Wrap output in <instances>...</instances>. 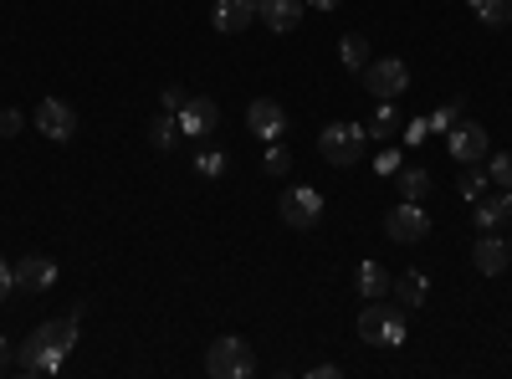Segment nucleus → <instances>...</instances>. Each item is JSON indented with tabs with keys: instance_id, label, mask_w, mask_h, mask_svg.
<instances>
[{
	"instance_id": "1",
	"label": "nucleus",
	"mask_w": 512,
	"mask_h": 379,
	"mask_svg": "<svg viewBox=\"0 0 512 379\" xmlns=\"http://www.w3.org/2000/svg\"><path fill=\"white\" fill-rule=\"evenodd\" d=\"M359 339L374 344V349H400V344L410 339V308H405L400 298H395V303H384V298L364 303V313H359Z\"/></svg>"
},
{
	"instance_id": "2",
	"label": "nucleus",
	"mask_w": 512,
	"mask_h": 379,
	"mask_svg": "<svg viewBox=\"0 0 512 379\" xmlns=\"http://www.w3.org/2000/svg\"><path fill=\"white\" fill-rule=\"evenodd\" d=\"M364 149H369V129L364 123H328V129L318 134V154L333 164V170H349V164H359L364 159Z\"/></svg>"
},
{
	"instance_id": "3",
	"label": "nucleus",
	"mask_w": 512,
	"mask_h": 379,
	"mask_svg": "<svg viewBox=\"0 0 512 379\" xmlns=\"http://www.w3.org/2000/svg\"><path fill=\"white\" fill-rule=\"evenodd\" d=\"M205 369L216 374V379H246L256 374V354L246 339H236V333H226V339H216L205 349Z\"/></svg>"
},
{
	"instance_id": "4",
	"label": "nucleus",
	"mask_w": 512,
	"mask_h": 379,
	"mask_svg": "<svg viewBox=\"0 0 512 379\" xmlns=\"http://www.w3.org/2000/svg\"><path fill=\"white\" fill-rule=\"evenodd\" d=\"M359 77H364V88H369L374 98H384V103H395V98L410 88V67H405L400 57H369V67H364Z\"/></svg>"
},
{
	"instance_id": "5",
	"label": "nucleus",
	"mask_w": 512,
	"mask_h": 379,
	"mask_svg": "<svg viewBox=\"0 0 512 379\" xmlns=\"http://www.w3.org/2000/svg\"><path fill=\"white\" fill-rule=\"evenodd\" d=\"M62 359H67V354L47 339V333H41V323L16 344V369H21V374H57Z\"/></svg>"
},
{
	"instance_id": "6",
	"label": "nucleus",
	"mask_w": 512,
	"mask_h": 379,
	"mask_svg": "<svg viewBox=\"0 0 512 379\" xmlns=\"http://www.w3.org/2000/svg\"><path fill=\"white\" fill-rule=\"evenodd\" d=\"M277 216H282L287 226H297V231H308V226L323 221V195H318L313 185H287L282 200H277Z\"/></svg>"
},
{
	"instance_id": "7",
	"label": "nucleus",
	"mask_w": 512,
	"mask_h": 379,
	"mask_svg": "<svg viewBox=\"0 0 512 379\" xmlns=\"http://www.w3.org/2000/svg\"><path fill=\"white\" fill-rule=\"evenodd\" d=\"M384 236L400 241V246H415V241L431 236V216L420 210V200H400L390 216H384Z\"/></svg>"
},
{
	"instance_id": "8",
	"label": "nucleus",
	"mask_w": 512,
	"mask_h": 379,
	"mask_svg": "<svg viewBox=\"0 0 512 379\" xmlns=\"http://www.w3.org/2000/svg\"><path fill=\"white\" fill-rule=\"evenodd\" d=\"M36 129L47 134L52 144H67V139L77 134V108L62 103V98H41V103H36Z\"/></svg>"
},
{
	"instance_id": "9",
	"label": "nucleus",
	"mask_w": 512,
	"mask_h": 379,
	"mask_svg": "<svg viewBox=\"0 0 512 379\" xmlns=\"http://www.w3.org/2000/svg\"><path fill=\"white\" fill-rule=\"evenodd\" d=\"M446 149H451L456 164H482L492 154V139H487L482 123H456V129L446 134Z\"/></svg>"
},
{
	"instance_id": "10",
	"label": "nucleus",
	"mask_w": 512,
	"mask_h": 379,
	"mask_svg": "<svg viewBox=\"0 0 512 379\" xmlns=\"http://www.w3.org/2000/svg\"><path fill=\"white\" fill-rule=\"evenodd\" d=\"M246 129L256 134V139H282L287 134V108L277 103V98H256L251 108H246Z\"/></svg>"
},
{
	"instance_id": "11",
	"label": "nucleus",
	"mask_w": 512,
	"mask_h": 379,
	"mask_svg": "<svg viewBox=\"0 0 512 379\" xmlns=\"http://www.w3.org/2000/svg\"><path fill=\"white\" fill-rule=\"evenodd\" d=\"M221 123V108H216V98H190L185 108H180V134L185 139H205L210 129Z\"/></svg>"
},
{
	"instance_id": "12",
	"label": "nucleus",
	"mask_w": 512,
	"mask_h": 379,
	"mask_svg": "<svg viewBox=\"0 0 512 379\" xmlns=\"http://www.w3.org/2000/svg\"><path fill=\"white\" fill-rule=\"evenodd\" d=\"M52 282H57V262H52V257L31 251V257L16 262V287H21V292H47Z\"/></svg>"
},
{
	"instance_id": "13",
	"label": "nucleus",
	"mask_w": 512,
	"mask_h": 379,
	"mask_svg": "<svg viewBox=\"0 0 512 379\" xmlns=\"http://www.w3.org/2000/svg\"><path fill=\"white\" fill-rule=\"evenodd\" d=\"M210 21H216V31L236 36L256 21V0H216V11H210Z\"/></svg>"
},
{
	"instance_id": "14",
	"label": "nucleus",
	"mask_w": 512,
	"mask_h": 379,
	"mask_svg": "<svg viewBox=\"0 0 512 379\" xmlns=\"http://www.w3.org/2000/svg\"><path fill=\"white\" fill-rule=\"evenodd\" d=\"M507 257H512V246H507V241H497L492 231H482V241L472 246V262H477V272H482V277H502Z\"/></svg>"
},
{
	"instance_id": "15",
	"label": "nucleus",
	"mask_w": 512,
	"mask_h": 379,
	"mask_svg": "<svg viewBox=\"0 0 512 379\" xmlns=\"http://www.w3.org/2000/svg\"><path fill=\"white\" fill-rule=\"evenodd\" d=\"M303 6H308V0H256V16H262L272 31H297Z\"/></svg>"
},
{
	"instance_id": "16",
	"label": "nucleus",
	"mask_w": 512,
	"mask_h": 379,
	"mask_svg": "<svg viewBox=\"0 0 512 379\" xmlns=\"http://www.w3.org/2000/svg\"><path fill=\"white\" fill-rule=\"evenodd\" d=\"M354 287H359L364 303H374V298H390L395 277L384 272V262H359V267H354Z\"/></svg>"
},
{
	"instance_id": "17",
	"label": "nucleus",
	"mask_w": 512,
	"mask_h": 379,
	"mask_svg": "<svg viewBox=\"0 0 512 379\" xmlns=\"http://www.w3.org/2000/svg\"><path fill=\"white\" fill-rule=\"evenodd\" d=\"M507 216H512V190H497V195H482L477 200V221L472 226L477 231H497Z\"/></svg>"
},
{
	"instance_id": "18",
	"label": "nucleus",
	"mask_w": 512,
	"mask_h": 379,
	"mask_svg": "<svg viewBox=\"0 0 512 379\" xmlns=\"http://www.w3.org/2000/svg\"><path fill=\"white\" fill-rule=\"evenodd\" d=\"M390 292H395V298H400V303H405V308H420V303H425V298H431V277H425V272H420V267H415V272H400V277H395V287H390Z\"/></svg>"
},
{
	"instance_id": "19",
	"label": "nucleus",
	"mask_w": 512,
	"mask_h": 379,
	"mask_svg": "<svg viewBox=\"0 0 512 379\" xmlns=\"http://www.w3.org/2000/svg\"><path fill=\"white\" fill-rule=\"evenodd\" d=\"M180 139H185V134H180V118H175V113H159V118L149 123V144H154L159 154H169Z\"/></svg>"
},
{
	"instance_id": "20",
	"label": "nucleus",
	"mask_w": 512,
	"mask_h": 379,
	"mask_svg": "<svg viewBox=\"0 0 512 379\" xmlns=\"http://www.w3.org/2000/svg\"><path fill=\"white\" fill-rule=\"evenodd\" d=\"M364 129H369V139H395V134L405 129V118H400V108H395V103H379V113L364 123Z\"/></svg>"
},
{
	"instance_id": "21",
	"label": "nucleus",
	"mask_w": 512,
	"mask_h": 379,
	"mask_svg": "<svg viewBox=\"0 0 512 379\" xmlns=\"http://www.w3.org/2000/svg\"><path fill=\"white\" fill-rule=\"evenodd\" d=\"M369 57H374V52H369V41H364L359 31L338 41V62H344L349 72H364V67H369Z\"/></svg>"
},
{
	"instance_id": "22",
	"label": "nucleus",
	"mask_w": 512,
	"mask_h": 379,
	"mask_svg": "<svg viewBox=\"0 0 512 379\" xmlns=\"http://www.w3.org/2000/svg\"><path fill=\"white\" fill-rule=\"evenodd\" d=\"M395 185H400V200H425V190H431V175H425L420 164H410V170H395Z\"/></svg>"
},
{
	"instance_id": "23",
	"label": "nucleus",
	"mask_w": 512,
	"mask_h": 379,
	"mask_svg": "<svg viewBox=\"0 0 512 379\" xmlns=\"http://www.w3.org/2000/svg\"><path fill=\"white\" fill-rule=\"evenodd\" d=\"M41 333H47V339H52L62 354L77 349V318H72V313H67V318H52V323H41Z\"/></svg>"
},
{
	"instance_id": "24",
	"label": "nucleus",
	"mask_w": 512,
	"mask_h": 379,
	"mask_svg": "<svg viewBox=\"0 0 512 379\" xmlns=\"http://www.w3.org/2000/svg\"><path fill=\"white\" fill-rule=\"evenodd\" d=\"M472 16L482 21V26H507L512 21V0H472Z\"/></svg>"
},
{
	"instance_id": "25",
	"label": "nucleus",
	"mask_w": 512,
	"mask_h": 379,
	"mask_svg": "<svg viewBox=\"0 0 512 379\" xmlns=\"http://www.w3.org/2000/svg\"><path fill=\"white\" fill-rule=\"evenodd\" d=\"M487 185H492V180H487V170H477V164H466L461 180H456V190H461V200H466V205H477V200L487 195Z\"/></svg>"
},
{
	"instance_id": "26",
	"label": "nucleus",
	"mask_w": 512,
	"mask_h": 379,
	"mask_svg": "<svg viewBox=\"0 0 512 379\" xmlns=\"http://www.w3.org/2000/svg\"><path fill=\"white\" fill-rule=\"evenodd\" d=\"M487 180L497 190H512V154H487Z\"/></svg>"
},
{
	"instance_id": "27",
	"label": "nucleus",
	"mask_w": 512,
	"mask_h": 379,
	"mask_svg": "<svg viewBox=\"0 0 512 379\" xmlns=\"http://www.w3.org/2000/svg\"><path fill=\"white\" fill-rule=\"evenodd\" d=\"M425 139H431V118H410L405 129H400V144H405V149H420Z\"/></svg>"
},
{
	"instance_id": "28",
	"label": "nucleus",
	"mask_w": 512,
	"mask_h": 379,
	"mask_svg": "<svg viewBox=\"0 0 512 379\" xmlns=\"http://www.w3.org/2000/svg\"><path fill=\"white\" fill-rule=\"evenodd\" d=\"M195 170H200L205 180H221V175H226V154H221V149H205V154L195 159Z\"/></svg>"
},
{
	"instance_id": "29",
	"label": "nucleus",
	"mask_w": 512,
	"mask_h": 379,
	"mask_svg": "<svg viewBox=\"0 0 512 379\" xmlns=\"http://www.w3.org/2000/svg\"><path fill=\"white\" fill-rule=\"evenodd\" d=\"M456 123H461V108H456V103H446V108H436V113H431V134H451Z\"/></svg>"
},
{
	"instance_id": "30",
	"label": "nucleus",
	"mask_w": 512,
	"mask_h": 379,
	"mask_svg": "<svg viewBox=\"0 0 512 379\" xmlns=\"http://www.w3.org/2000/svg\"><path fill=\"white\" fill-rule=\"evenodd\" d=\"M267 175H277V180H282V175H292V154H287L282 144H272V149H267Z\"/></svg>"
},
{
	"instance_id": "31",
	"label": "nucleus",
	"mask_w": 512,
	"mask_h": 379,
	"mask_svg": "<svg viewBox=\"0 0 512 379\" xmlns=\"http://www.w3.org/2000/svg\"><path fill=\"white\" fill-rule=\"evenodd\" d=\"M159 103H164V113H175V118H180V108L190 103V93H185L180 82H175V88H164V98H159Z\"/></svg>"
},
{
	"instance_id": "32",
	"label": "nucleus",
	"mask_w": 512,
	"mask_h": 379,
	"mask_svg": "<svg viewBox=\"0 0 512 379\" xmlns=\"http://www.w3.org/2000/svg\"><path fill=\"white\" fill-rule=\"evenodd\" d=\"M21 123H26V118H21L16 108H6V113H0V139H16V134H21Z\"/></svg>"
},
{
	"instance_id": "33",
	"label": "nucleus",
	"mask_w": 512,
	"mask_h": 379,
	"mask_svg": "<svg viewBox=\"0 0 512 379\" xmlns=\"http://www.w3.org/2000/svg\"><path fill=\"white\" fill-rule=\"evenodd\" d=\"M11 287H16V267H11L6 257H0V303L11 298Z\"/></svg>"
},
{
	"instance_id": "34",
	"label": "nucleus",
	"mask_w": 512,
	"mask_h": 379,
	"mask_svg": "<svg viewBox=\"0 0 512 379\" xmlns=\"http://www.w3.org/2000/svg\"><path fill=\"white\" fill-rule=\"evenodd\" d=\"M395 170H400V154L384 149V154H379V175H395Z\"/></svg>"
},
{
	"instance_id": "35",
	"label": "nucleus",
	"mask_w": 512,
	"mask_h": 379,
	"mask_svg": "<svg viewBox=\"0 0 512 379\" xmlns=\"http://www.w3.org/2000/svg\"><path fill=\"white\" fill-rule=\"evenodd\" d=\"M333 374H338V364H313L308 369V379H333Z\"/></svg>"
},
{
	"instance_id": "36",
	"label": "nucleus",
	"mask_w": 512,
	"mask_h": 379,
	"mask_svg": "<svg viewBox=\"0 0 512 379\" xmlns=\"http://www.w3.org/2000/svg\"><path fill=\"white\" fill-rule=\"evenodd\" d=\"M6 369H11V344L0 339V374H6Z\"/></svg>"
},
{
	"instance_id": "37",
	"label": "nucleus",
	"mask_w": 512,
	"mask_h": 379,
	"mask_svg": "<svg viewBox=\"0 0 512 379\" xmlns=\"http://www.w3.org/2000/svg\"><path fill=\"white\" fill-rule=\"evenodd\" d=\"M308 6H318V11H333V6H338V0H308Z\"/></svg>"
},
{
	"instance_id": "38",
	"label": "nucleus",
	"mask_w": 512,
	"mask_h": 379,
	"mask_svg": "<svg viewBox=\"0 0 512 379\" xmlns=\"http://www.w3.org/2000/svg\"><path fill=\"white\" fill-rule=\"evenodd\" d=\"M507 246H512V241H507Z\"/></svg>"
}]
</instances>
